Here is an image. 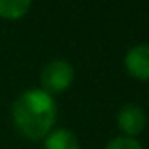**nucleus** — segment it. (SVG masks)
Masks as SVG:
<instances>
[{"mask_svg": "<svg viewBox=\"0 0 149 149\" xmlns=\"http://www.w3.org/2000/svg\"><path fill=\"white\" fill-rule=\"evenodd\" d=\"M57 108L52 95L40 88L23 92L12 106V121L17 132L31 141L47 137L56 123Z\"/></svg>", "mask_w": 149, "mask_h": 149, "instance_id": "nucleus-1", "label": "nucleus"}, {"mask_svg": "<svg viewBox=\"0 0 149 149\" xmlns=\"http://www.w3.org/2000/svg\"><path fill=\"white\" fill-rule=\"evenodd\" d=\"M73 78H74V70L68 61L54 59L42 71V76H40L42 90L49 95L61 94V92L70 88V85L73 83Z\"/></svg>", "mask_w": 149, "mask_h": 149, "instance_id": "nucleus-2", "label": "nucleus"}, {"mask_svg": "<svg viewBox=\"0 0 149 149\" xmlns=\"http://www.w3.org/2000/svg\"><path fill=\"white\" fill-rule=\"evenodd\" d=\"M116 120H118V127L130 139H134L135 135H139L144 130V127H146V114L135 104H125L120 109Z\"/></svg>", "mask_w": 149, "mask_h": 149, "instance_id": "nucleus-3", "label": "nucleus"}, {"mask_svg": "<svg viewBox=\"0 0 149 149\" xmlns=\"http://www.w3.org/2000/svg\"><path fill=\"white\" fill-rule=\"evenodd\" d=\"M125 68L137 80H149V45L148 43L135 45L127 52Z\"/></svg>", "mask_w": 149, "mask_h": 149, "instance_id": "nucleus-4", "label": "nucleus"}, {"mask_svg": "<svg viewBox=\"0 0 149 149\" xmlns=\"http://www.w3.org/2000/svg\"><path fill=\"white\" fill-rule=\"evenodd\" d=\"M43 149H80V144L73 132L68 128H57L45 137Z\"/></svg>", "mask_w": 149, "mask_h": 149, "instance_id": "nucleus-5", "label": "nucleus"}, {"mask_svg": "<svg viewBox=\"0 0 149 149\" xmlns=\"http://www.w3.org/2000/svg\"><path fill=\"white\" fill-rule=\"evenodd\" d=\"M31 0H0V16L5 19H19L30 10Z\"/></svg>", "mask_w": 149, "mask_h": 149, "instance_id": "nucleus-6", "label": "nucleus"}, {"mask_svg": "<svg viewBox=\"0 0 149 149\" xmlns=\"http://www.w3.org/2000/svg\"><path fill=\"white\" fill-rule=\"evenodd\" d=\"M106 149H142V146L130 137H116L108 142Z\"/></svg>", "mask_w": 149, "mask_h": 149, "instance_id": "nucleus-7", "label": "nucleus"}]
</instances>
